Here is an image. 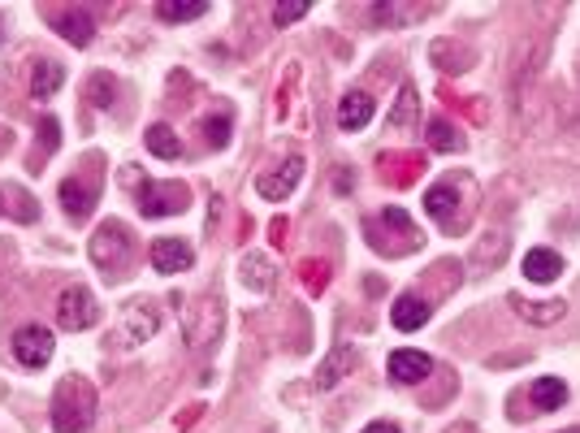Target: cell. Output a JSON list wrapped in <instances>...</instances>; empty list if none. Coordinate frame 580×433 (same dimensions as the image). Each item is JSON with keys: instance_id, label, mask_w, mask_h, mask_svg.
<instances>
[{"instance_id": "4", "label": "cell", "mask_w": 580, "mask_h": 433, "mask_svg": "<svg viewBox=\"0 0 580 433\" xmlns=\"http://www.w3.org/2000/svg\"><path fill=\"white\" fill-rule=\"evenodd\" d=\"M156 330H161V308H156L152 299H135V304H126L122 317H117L109 347L113 351H139L143 343H152Z\"/></svg>"}, {"instance_id": "14", "label": "cell", "mask_w": 580, "mask_h": 433, "mask_svg": "<svg viewBox=\"0 0 580 433\" xmlns=\"http://www.w3.org/2000/svg\"><path fill=\"white\" fill-rule=\"evenodd\" d=\"M355 360H360V351H355L351 343H338V347L321 360V369H316V390H334L342 377L355 369Z\"/></svg>"}, {"instance_id": "3", "label": "cell", "mask_w": 580, "mask_h": 433, "mask_svg": "<svg viewBox=\"0 0 580 433\" xmlns=\"http://www.w3.org/2000/svg\"><path fill=\"white\" fill-rule=\"evenodd\" d=\"M364 230H368L373 252H381V256H403V252H416L420 247V234H416L412 217H407L403 208H381Z\"/></svg>"}, {"instance_id": "34", "label": "cell", "mask_w": 580, "mask_h": 433, "mask_svg": "<svg viewBox=\"0 0 580 433\" xmlns=\"http://www.w3.org/2000/svg\"><path fill=\"white\" fill-rule=\"evenodd\" d=\"M364 433H399V429H394L390 421H373V425H368Z\"/></svg>"}, {"instance_id": "7", "label": "cell", "mask_w": 580, "mask_h": 433, "mask_svg": "<svg viewBox=\"0 0 580 433\" xmlns=\"http://www.w3.org/2000/svg\"><path fill=\"white\" fill-rule=\"evenodd\" d=\"M44 22L52 31H61V39L74 48H87L96 39V22H91V13L83 5H52V9H44Z\"/></svg>"}, {"instance_id": "21", "label": "cell", "mask_w": 580, "mask_h": 433, "mask_svg": "<svg viewBox=\"0 0 580 433\" xmlns=\"http://www.w3.org/2000/svg\"><path fill=\"white\" fill-rule=\"evenodd\" d=\"M416 117H420L416 87H412V83H403V87H399V100H394V109H390V135H399V130H412V126H416Z\"/></svg>"}, {"instance_id": "17", "label": "cell", "mask_w": 580, "mask_h": 433, "mask_svg": "<svg viewBox=\"0 0 580 433\" xmlns=\"http://www.w3.org/2000/svg\"><path fill=\"white\" fill-rule=\"evenodd\" d=\"M507 304L516 308L520 321H533V325H555V321H563V312H568V299H546V304H529L524 295H507Z\"/></svg>"}, {"instance_id": "27", "label": "cell", "mask_w": 580, "mask_h": 433, "mask_svg": "<svg viewBox=\"0 0 580 433\" xmlns=\"http://www.w3.org/2000/svg\"><path fill=\"white\" fill-rule=\"evenodd\" d=\"M429 148H438V152H459V148H464V139H459V130L446 122V117H433V122H429Z\"/></svg>"}, {"instance_id": "1", "label": "cell", "mask_w": 580, "mask_h": 433, "mask_svg": "<svg viewBox=\"0 0 580 433\" xmlns=\"http://www.w3.org/2000/svg\"><path fill=\"white\" fill-rule=\"evenodd\" d=\"M91 421H96V386L87 377H61L52 390V429L87 433Z\"/></svg>"}, {"instance_id": "26", "label": "cell", "mask_w": 580, "mask_h": 433, "mask_svg": "<svg viewBox=\"0 0 580 433\" xmlns=\"http://www.w3.org/2000/svg\"><path fill=\"white\" fill-rule=\"evenodd\" d=\"M425 5H373L368 9V18L373 22H390V26H399V22H412V18H425Z\"/></svg>"}, {"instance_id": "9", "label": "cell", "mask_w": 580, "mask_h": 433, "mask_svg": "<svg viewBox=\"0 0 580 433\" xmlns=\"http://www.w3.org/2000/svg\"><path fill=\"white\" fill-rule=\"evenodd\" d=\"M52 334L44 330V325H22L18 334H13V360L22 364V369H44V364L52 360Z\"/></svg>"}, {"instance_id": "24", "label": "cell", "mask_w": 580, "mask_h": 433, "mask_svg": "<svg viewBox=\"0 0 580 433\" xmlns=\"http://www.w3.org/2000/svg\"><path fill=\"white\" fill-rule=\"evenodd\" d=\"M455 204H459V195H455L451 182H442V187H433V191L425 195V213H429L433 221H442V226H451Z\"/></svg>"}, {"instance_id": "10", "label": "cell", "mask_w": 580, "mask_h": 433, "mask_svg": "<svg viewBox=\"0 0 580 433\" xmlns=\"http://www.w3.org/2000/svg\"><path fill=\"white\" fill-rule=\"evenodd\" d=\"M299 178H303V156H286L278 169H269V174L256 178V195H265V200H286V195L299 187Z\"/></svg>"}, {"instance_id": "35", "label": "cell", "mask_w": 580, "mask_h": 433, "mask_svg": "<svg viewBox=\"0 0 580 433\" xmlns=\"http://www.w3.org/2000/svg\"><path fill=\"white\" fill-rule=\"evenodd\" d=\"M568 433H580V429H568Z\"/></svg>"}, {"instance_id": "11", "label": "cell", "mask_w": 580, "mask_h": 433, "mask_svg": "<svg viewBox=\"0 0 580 433\" xmlns=\"http://www.w3.org/2000/svg\"><path fill=\"white\" fill-rule=\"evenodd\" d=\"M100 200V174H91L87 182L83 178H65L61 182V204H65V213H70L74 221H83L91 208H96Z\"/></svg>"}, {"instance_id": "33", "label": "cell", "mask_w": 580, "mask_h": 433, "mask_svg": "<svg viewBox=\"0 0 580 433\" xmlns=\"http://www.w3.org/2000/svg\"><path fill=\"white\" fill-rule=\"evenodd\" d=\"M57 143H61V122L57 117H44V122H39V148L57 152Z\"/></svg>"}, {"instance_id": "23", "label": "cell", "mask_w": 580, "mask_h": 433, "mask_svg": "<svg viewBox=\"0 0 580 433\" xmlns=\"http://www.w3.org/2000/svg\"><path fill=\"white\" fill-rule=\"evenodd\" d=\"M143 143H148V152H152V156H161V161H178V156H182V139L174 135V126H165V122L148 126Z\"/></svg>"}, {"instance_id": "8", "label": "cell", "mask_w": 580, "mask_h": 433, "mask_svg": "<svg viewBox=\"0 0 580 433\" xmlns=\"http://www.w3.org/2000/svg\"><path fill=\"white\" fill-rule=\"evenodd\" d=\"M100 321V308H96V295L83 291V286H65L61 299H57V325L61 330H91Z\"/></svg>"}, {"instance_id": "30", "label": "cell", "mask_w": 580, "mask_h": 433, "mask_svg": "<svg viewBox=\"0 0 580 433\" xmlns=\"http://www.w3.org/2000/svg\"><path fill=\"white\" fill-rule=\"evenodd\" d=\"M156 13H161V22H195V18H204L208 13V5H200V0H195V5H156Z\"/></svg>"}, {"instance_id": "13", "label": "cell", "mask_w": 580, "mask_h": 433, "mask_svg": "<svg viewBox=\"0 0 580 433\" xmlns=\"http://www.w3.org/2000/svg\"><path fill=\"white\" fill-rule=\"evenodd\" d=\"M386 369H390V382L416 386V382H425V377L433 373V360L425 356V351H394V356L386 360Z\"/></svg>"}, {"instance_id": "18", "label": "cell", "mask_w": 580, "mask_h": 433, "mask_svg": "<svg viewBox=\"0 0 580 433\" xmlns=\"http://www.w3.org/2000/svg\"><path fill=\"white\" fill-rule=\"evenodd\" d=\"M529 403H533V412H555L568 403V382L563 377H537L533 390H529Z\"/></svg>"}, {"instance_id": "12", "label": "cell", "mask_w": 580, "mask_h": 433, "mask_svg": "<svg viewBox=\"0 0 580 433\" xmlns=\"http://www.w3.org/2000/svg\"><path fill=\"white\" fill-rule=\"evenodd\" d=\"M195 265V247L187 239H156L152 243V269L156 273H182V269H191Z\"/></svg>"}, {"instance_id": "15", "label": "cell", "mask_w": 580, "mask_h": 433, "mask_svg": "<svg viewBox=\"0 0 580 433\" xmlns=\"http://www.w3.org/2000/svg\"><path fill=\"white\" fill-rule=\"evenodd\" d=\"M429 299L425 295H399L394 299V308H390V321H394V330H403V334H416L420 325H429Z\"/></svg>"}, {"instance_id": "32", "label": "cell", "mask_w": 580, "mask_h": 433, "mask_svg": "<svg viewBox=\"0 0 580 433\" xmlns=\"http://www.w3.org/2000/svg\"><path fill=\"white\" fill-rule=\"evenodd\" d=\"M308 0H295V5H290V0H286V5H273V22H278V26H290V22H299V18H308Z\"/></svg>"}, {"instance_id": "19", "label": "cell", "mask_w": 580, "mask_h": 433, "mask_svg": "<svg viewBox=\"0 0 580 433\" xmlns=\"http://www.w3.org/2000/svg\"><path fill=\"white\" fill-rule=\"evenodd\" d=\"M563 273V256L550 252V247H533L529 256H524V278L533 282H555Z\"/></svg>"}, {"instance_id": "22", "label": "cell", "mask_w": 580, "mask_h": 433, "mask_svg": "<svg viewBox=\"0 0 580 433\" xmlns=\"http://www.w3.org/2000/svg\"><path fill=\"white\" fill-rule=\"evenodd\" d=\"M381 169H386L390 182H399V187H407V182H416V174L425 169V156L420 152H399V156H381Z\"/></svg>"}, {"instance_id": "31", "label": "cell", "mask_w": 580, "mask_h": 433, "mask_svg": "<svg viewBox=\"0 0 580 433\" xmlns=\"http://www.w3.org/2000/svg\"><path fill=\"white\" fill-rule=\"evenodd\" d=\"M299 273H303V286H308L312 295H321L329 286V265H321V260H303Z\"/></svg>"}, {"instance_id": "20", "label": "cell", "mask_w": 580, "mask_h": 433, "mask_svg": "<svg viewBox=\"0 0 580 433\" xmlns=\"http://www.w3.org/2000/svg\"><path fill=\"white\" fill-rule=\"evenodd\" d=\"M65 83V65L61 61H35V74H31V100H48L57 96Z\"/></svg>"}, {"instance_id": "6", "label": "cell", "mask_w": 580, "mask_h": 433, "mask_svg": "<svg viewBox=\"0 0 580 433\" xmlns=\"http://www.w3.org/2000/svg\"><path fill=\"white\" fill-rule=\"evenodd\" d=\"M221 325H226V317H221V304H217L213 295L200 299L195 308L182 312V334H187V343L200 347V351L217 343V338H221Z\"/></svg>"}, {"instance_id": "16", "label": "cell", "mask_w": 580, "mask_h": 433, "mask_svg": "<svg viewBox=\"0 0 580 433\" xmlns=\"http://www.w3.org/2000/svg\"><path fill=\"white\" fill-rule=\"evenodd\" d=\"M373 113H377V104L368 91H347V96L338 100V126L342 130H364L373 122Z\"/></svg>"}, {"instance_id": "2", "label": "cell", "mask_w": 580, "mask_h": 433, "mask_svg": "<svg viewBox=\"0 0 580 433\" xmlns=\"http://www.w3.org/2000/svg\"><path fill=\"white\" fill-rule=\"evenodd\" d=\"M87 256L104 278H122L130 269V260H135V234H130V226H122V221H104V226L91 234Z\"/></svg>"}, {"instance_id": "29", "label": "cell", "mask_w": 580, "mask_h": 433, "mask_svg": "<svg viewBox=\"0 0 580 433\" xmlns=\"http://www.w3.org/2000/svg\"><path fill=\"white\" fill-rule=\"evenodd\" d=\"M87 100L96 104V109H113V100H117V87H113V78L109 74H96L87 83Z\"/></svg>"}, {"instance_id": "28", "label": "cell", "mask_w": 580, "mask_h": 433, "mask_svg": "<svg viewBox=\"0 0 580 433\" xmlns=\"http://www.w3.org/2000/svg\"><path fill=\"white\" fill-rule=\"evenodd\" d=\"M230 113H213V117H204V139H208V148H226L230 143Z\"/></svg>"}, {"instance_id": "25", "label": "cell", "mask_w": 580, "mask_h": 433, "mask_svg": "<svg viewBox=\"0 0 580 433\" xmlns=\"http://www.w3.org/2000/svg\"><path fill=\"white\" fill-rule=\"evenodd\" d=\"M243 282L252 286V291L269 295L273 291V265L265 256H243Z\"/></svg>"}, {"instance_id": "5", "label": "cell", "mask_w": 580, "mask_h": 433, "mask_svg": "<svg viewBox=\"0 0 580 433\" xmlns=\"http://www.w3.org/2000/svg\"><path fill=\"white\" fill-rule=\"evenodd\" d=\"M191 204L187 182H143L139 187V213L143 217H178Z\"/></svg>"}]
</instances>
